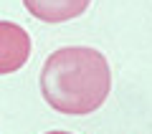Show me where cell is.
Segmentation results:
<instances>
[{
  "mask_svg": "<svg viewBox=\"0 0 152 134\" xmlns=\"http://www.w3.org/2000/svg\"><path fill=\"white\" fill-rule=\"evenodd\" d=\"M38 84L53 111L84 117L102 109L107 101L112 91V68L102 51L89 46H66L46 58Z\"/></svg>",
  "mask_w": 152,
  "mask_h": 134,
  "instance_id": "obj_1",
  "label": "cell"
},
{
  "mask_svg": "<svg viewBox=\"0 0 152 134\" xmlns=\"http://www.w3.org/2000/svg\"><path fill=\"white\" fill-rule=\"evenodd\" d=\"M46 134H71V132H46Z\"/></svg>",
  "mask_w": 152,
  "mask_h": 134,
  "instance_id": "obj_4",
  "label": "cell"
},
{
  "mask_svg": "<svg viewBox=\"0 0 152 134\" xmlns=\"http://www.w3.org/2000/svg\"><path fill=\"white\" fill-rule=\"evenodd\" d=\"M91 0H23L26 10L43 23H66L79 18Z\"/></svg>",
  "mask_w": 152,
  "mask_h": 134,
  "instance_id": "obj_3",
  "label": "cell"
},
{
  "mask_svg": "<svg viewBox=\"0 0 152 134\" xmlns=\"http://www.w3.org/2000/svg\"><path fill=\"white\" fill-rule=\"evenodd\" d=\"M31 56V36L18 23L0 20V76L15 74Z\"/></svg>",
  "mask_w": 152,
  "mask_h": 134,
  "instance_id": "obj_2",
  "label": "cell"
}]
</instances>
